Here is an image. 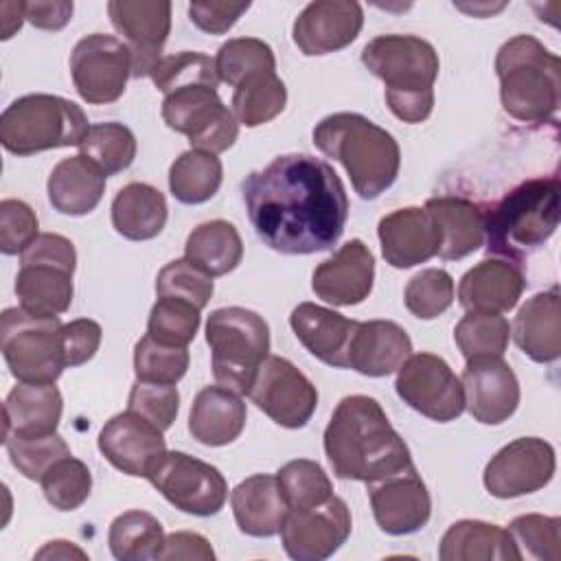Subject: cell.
I'll use <instances>...</instances> for the list:
<instances>
[{
	"mask_svg": "<svg viewBox=\"0 0 561 561\" xmlns=\"http://www.w3.org/2000/svg\"><path fill=\"white\" fill-rule=\"evenodd\" d=\"M241 191L254 232L280 254L331 250L344 232L346 188L335 169L316 156H278L252 171Z\"/></svg>",
	"mask_w": 561,
	"mask_h": 561,
	"instance_id": "obj_1",
	"label": "cell"
},
{
	"mask_svg": "<svg viewBox=\"0 0 561 561\" xmlns=\"http://www.w3.org/2000/svg\"><path fill=\"white\" fill-rule=\"evenodd\" d=\"M324 454L337 478L377 482L412 467L410 449L368 394L344 397L324 430Z\"/></svg>",
	"mask_w": 561,
	"mask_h": 561,
	"instance_id": "obj_2",
	"label": "cell"
},
{
	"mask_svg": "<svg viewBox=\"0 0 561 561\" xmlns=\"http://www.w3.org/2000/svg\"><path fill=\"white\" fill-rule=\"evenodd\" d=\"M311 136L327 158L342 162L362 199L379 197L399 175L401 151L394 136L362 114H329Z\"/></svg>",
	"mask_w": 561,
	"mask_h": 561,
	"instance_id": "obj_3",
	"label": "cell"
},
{
	"mask_svg": "<svg viewBox=\"0 0 561 561\" xmlns=\"http://www.w3.org/2000/svg\"><path fill=\"white\" fill-rule=\"evenodd\" d=\"M362 64L386 83V105L403 123H423L434 110L438 53L416 35H379L362 50Z\"/></svg>",
	"mask_w": 561,
	"mask_h": 561,
	"instance_id": "obj_4",
	"label": "cell"
},
{
	"mask_svg": "<svg viewBox=\"0 0 561 561\" xmlns=\"http://www.w3.org/2000/svg\"><path fill=\"white\" fill-rule=\"evenodd\" d=\"M561 61L533 35H515L495 55L500 101L519 123H546L559 110Z\"/></svg>",
	"mask_w": 561,
	"mask_h": 561,
	"instance_id": "obj_5",
	"label": "cell"
},
{
	"mask_svg": "<svg viewBox=\"0 0 561 561\" xmlns=\"http://www.w3.org/2000/svg\"><path fill=\"white\" fill-rule=\"evenodd\" d=\"M559 226V180L533 178L511 188L484 213L486 250L522 261L541 248Z\"/></svg>",
	"mask_w": 561,
	"mask_h": 561,
	"instance_id": "obj_6",
	"label": "cell"
},
{
	"mask_svg": "<svg viewBox=\"0 0 561 561\" xmlns=\"http://www.w3.org/2000/svg\"><path fill=\"white\" fill-rule=\"evenodd\" d=\"M90 125L83 110L55 94H24L0 116V142L9 153L33 156L46 149L72 147Z\"/></svg>",
	"mask_w": 561,
	"mask_h": 561,
	"instance_id": "obj_7",
	"label": "cell"
},
{
	"mask_svg": "<svg viewBox=\"0 0 561 561\" xmlns=\"http://www.w3.org/2000/svg\"><path fill=\"white\" fill-rule=\"evenodd\" d=\"M206 342L217 383L248 394L270 353V327L263 316L245 307L215 309L206 320Z\"/></svg>",
	"mask_w": 561,
	"mask_h": 561,
	"instance_id": "obj_8",
	"label": "cell"
},
{
	"mask_svg": "<svg viewBox=\"0 0 561 561\" xmlns=\"http://www.w3.org/2000/svg\"><path fill=\"white\" fill-rule=\"evenodd\" d=\"M59 316L9 307L0 316V351L11 375L26 383H55L66 368Z\"/></svg>",
	"mask_w": 561,
	"mask_h": 561,
	"instance_id": "obj_9",
	"label": "cell"
},
{
	"mask_svg": "<svg viewBox=\"0 0 561 561\" xmlns=\"http://www.w3.org/2000/svg\"><path fill=\"white\" fill-rule=\"evenodd\" d=\"M162 118L173 131L188 138L191 149L215 156L230 149L239 136V121L213 85H184L167 92Z\"/></svg>",
	"mask_w": 561,
	"mask_h": 561,
	"instance_id": "obj_10",
	"label": "cell"
},
{
	"mask_svg": "<svg viewBox=\"0 0 561 561\" xmlns=\"http://www.w3.org/2000/svg\"><path fill=\"white\" fill-rule=\"evenodd\" d=\"M147 480L178 511L197 517L219 513L228 497L221 471L184 451H162L149 467Z\"/></svg>",
	"mask_w": 561,
	"mask_h": 561,
	"instance_id": "obj_11",
	"label": "cell"
},
{
	"mask_svg": "<svg viewBox=\"0 0 561 561\" xmlns=\"http://www.w3.org/2000/svg\"><path fill=\"white\" fill-rule=\"evenodd\" d=\"M70 75L79 96L90 105H107L123 96L131 77V53L125 42L105 33L81 37L70 53Z\"/></svg>",
	"mask_w": 561,
	"mask_h": 561,
	"instance_id": "obj_12",
	"label": "cell"
},
{
	"mask_svg": "<svg viewBox=\"0 0 561 561\" xmlns=\"http://www.w3.org/2000/svg\"><path fill=\"white\" fill-rule=\"evenodd\" d=\"M397 394L419 414L447 423L465 412V390L449 364L434 353L410 355L397 370Z\"/></svg>",
	"mask_w": 561,
	"mask_h": 561,
	"instance_id": "obj_13",
	"label": "cell"
},
{
	"mask_svg": "<svg viewBox=\"0 0 561 561\" xmlns=\"http://www.w3.org/2000/svg\"><path fill=\"white\" fill-rule=\"evenodd\" d=\"M252 403L280 427L298 430L318 408L316 386L285 357L267 355L248 390Z\"/></svg>",
	"mask_w": 561,
	"mask_h": 561,
	"instance_id": "obj_14",
	"label": "cell"
},
{
	"mask_svg": "<svg viewBox=\"0 0 561 561\" xmlns=\"http://www.w3.org/2000/svg\"><path fill=\"white\" fill-rule=\"evenodd\" d=\"M353 528L346 502L331 495L322 504L289 508L280 541L285 552L296 561H322L342 548Z\"/></svg>",
	"mask_w": 561,
	"mask_h": 561,
	"instance_id": "obj_15",
	"label": "cell"
},
{
	"mask_svg": "<svg viewBox=\"0 0 561 561\" xmlns=\"http://www.w3.org/2000/svg\"><path fill=\"white\" fill-rule=\"evenodd\" d=\"M554 449L537 436L504 445L484 467V486L493 497L508 500L543 489L554 476Z\"/></svg>",
	"mask_w": 561,
	"mask_h": 561,
	"instance_id": "obj_16",
	"label": "cell"
},
{
	"mask_svg": "<svg viewBox=\"0 0 561 561\" xmlns=\"http://www.w3.org/2000/svg\"><path fill=\"white\" fill-rule=\"evenodd\" d=\"M107 13L131 53V77H149L171 31V2L112 0Z\"/></svg>",
	"mask_w": 561,
	"mask_h": 561,
	"instance_id": "obj_17",
	"label": "cell"
},
{
	"mask_svg": "<svg viewBox=\"0 0 561 561\" xmlns=\"http://www.w3.org/2000/svg\"><path fill=\"white\" fill-rule=\"evenodd\" d=\"M465 408L482 425L508 421L519 405V381L502 357L467 359L462 370Z\"/></svg>",
	"mask_w": 561,
	"mask_h": 561,
	"instance_id": "obj_18",
	"label": "cell"
},
{
	"mask_svg": "<svg viewBox=\"0 0 561 561\" xmlns=\"http://www.w3.org/2000/svg\"><path fill=\"white\" fill-rule=\"evenodd\" d=\"M364 26V11L353 0H316L309 2L291 26L298 50L307 57L329 55L346 48L357 39Z\"/></svg>",
	"mask_w": 561,
	"mask_h": 561,
	"instance_id": "obj_19",
	"label": "cell"
},
{
	"mask_svg": "<svg viewBox=\"0 0 561 561\" xmlns=\"http://www.w3.org/2000/svg\"><path fill=\"white\" fill-rule=\"evenodd\" d=\"M368 486L375 522L386 535H410L427 524L432 500L414 465Z\"/></svg>",
	"mask_w": 561,
	"mask_h": 561,
	"instance_id": "obj_20",
	"label": "cell"
},
{
	"mask_svg": "<svg viewBox=\"0 0 561 561\" xmlns=\"http://www.w3.org/2000/svg\"><path fill=\"white\" fill-rule=\"evenodd\" d=\"M373 280V252L362 239H351L313 270L311 289L333 307H351L368 298Z\"/></svg>",
	"mask_w": 561,
	"mask_h": 561,
	"instance_id": "obj_21",
	"label": "cell"
},
{
	"mask_svg": "<svg viewBox=\"0 0 561 561\" xmlns=\"http://www.w3.org/2000/svg\"><path fill=\"white\" fill-rule=\"evenodd\" d=\"M99 449L118 471L134 478H147L153 460L167 451V443L162 430L125 410L103 425L99 434Z\"/></svg>",
	"mask_w": 561,
	"mask_h": 561,
	"instance_id": "obj_22",
	"label": "cell"
},
{
	"mask_svg": "<svg viewBox=\"0 0 561 561\" xmlns=\"http://www.w3.org/2000/svg\"><path fill=\"white\" fill-rule=\"evenodd\" d=\"M381 254L392 267L405 270L430 261L440 248V228L423 206H405L379 219Z\"/></svg>",
	"mask_w": 561,
	"mask_h": 561,
	"instance_id": "obj_23",
	"label": "cell"
},
{
	"mask_svg": "<svg viewBox=\"0 0 561 561\" xmlns=\"http://www.w3.org/2000/svg\"><path fill=\"white\" fill-rule=\"evenodd\" d=\"M289 324L300 344L320 362L348 368V351L359 327L357 320L344 318L342 313L313 305L300 302L289 316Z\"/></svg>",
	"mask_w": 561,
	"mask_h": 561,
	"instance_id": "obj_24",
	"label": "cell"
},
{
	"mask_svg": "<svg viewBox=\"0 0 561 561\" xmlns=\"http://www.w3.org/2000/svg\"><path fill=\"white\" fill-rule=\"evenodd\" d=\"M526 289L519 267L508 261L484 259L467 270L458 283V302L467 311L504 313L511 311Z\"/></svg>",
	"mask_w": 561,
	"mask_h": 561,
	"instance_id": "obj_25",
	"label": "cell"
},
{
	"mask_svg": "<svg viewBox=\"0 0 561 561\" xmlns=\"http://www.w3.org/2000/svg\"><path fill=\"white\" fill-rule=\"evenodd\" d=\"M232 515L243 535L272 537L289 513L280 482L272 473H254L241 480L230 493Z\"/></svg>",
	"mask_w": 561,
	"mask_h": 561,
	"instance_id": "obj_26",
	"label": "cell"
},
{
	"mask_svg": "<svg viewBox=\"0 0 561 561\" xmlns=\"http://www.w3.org/2000/svg\"><path fill=\"white\" fill-rule=\"evenodd\" d=\"M412 355V340L392 320L359 322L348 351V368L366 377H386Z\"/></svg>",
	"mask_w": 561,
	"mask_h": 561,
	"instance_id": "obj_27",
	"label": "cell"
},
{
	"mask_svg": "<svg viewBox=\"0 0 561 561\" xmlns=\"http://www.w3.org/2000/svg\"><path fill=\"white\" fill-rule=\"evenodd\" d=\"M245 403L239 392L226 386L202 388L188 412L191 436L208 447H221L239 438L245 427Z\"/></svg>",
	"mask_w": 561,
	"mask_h": 561,
	"instance_id": "obj_28",
	"label": "cell"
},
{
	"mask_svg": "<svg viewBox=\"0 0 561 561\" xmlns=\"http://www.w3.org/2000/svg\"><path fill=\"white\" fill-rule=\"evenodd\" d=\"M515 344L537 364L557 362L561 355L559 287L528 298L513 322Z\"/></svg>",
	"mask_w": 561,
	"mask_h": 561,
	"instance_id": "obj_29",
	"label": "cell"
},
{
	"mask_svg": "<svg viewBox=\"0 0 561 561\" xmlns=\"http://www.w3.org/2000/svg\"><path fill=\"white\" fill-rule=\"evenodd\" d=\"M64 410L61 392L55 383L18 381L4 399V436H48L57 432Z\"/></svg>",
	"mask_w": 561,
	"mask_h": 561,
	"instance_id": "obj_30",
	"label": "cell"
},
{
	"mask_svg": "<svg viewBox=\"0 0 561 561\" xmlns=\"http://www.w3.org/2000/svg\"><path fill=\"white\" fill-rule=\"evenodd\" d=\"M105 173L85 156L57 162L48 175V199L61 215L81 217L92 213L105 193Z\"/></svg>",
	"mask_w": 561,
	"mask_h": 561,
	"instance_id": "obj_31",
	"label": "cell"
},
{
	"mask_svg": "<svg viewBox=\"0 0 561 561\" xmlns=\"http://www.w3.org/2000/svg\"><path fill=\"white\" fill-rule=\"evenodd\" d=\"M443 561H519L522 554L511 533L497 524L460 519L440 539Z\"/></svg>",
	"mask_w": 561,
	"mask_h": 561,
	"instance_id": "obj_32",
	"label": "cell"
},
{
	"mask_svg": "<svg viewBox=\"0 0 561 561\" xmlns=\"http://www.w3.org/2000/svg\"><path fill=\"white\" fill-rule=\"evenodd\" d=\"M425 208L432 213L440 228V248L438 256L445 261H458L476 252L484 241V213L478 204L443 195L425 202Z\"/></svg>",
	"mask_w": 561,
	"mask_h": 561,
	"instance_id": "obj_33",
	"label": "cell"
},
{
	"mask_svg": "<svg viewBox=\"0 0 561 561\" xmlns=\"http://www.w3.org/2000/svg\"><path fill=\"white\" fill-rule=\"evenodd\" d=\"M164 195L145 182H129L112 202V226L129 241H149L158 237L167 224Z\"/></svg>",
	"mask_w": 561,
	"mask_h": 561,
	"instance_id": "obj_34",
	"label": "cell"
},
{
	"mask_svg": "<svg viewBox=\"0 0 561 561\" xmlns=\"http://www.w3.org/2000/svg\"><path fill=\"white\" fill-rule=\"evenodd\" d=\"M72 274L55 263H20L15 296L20 307L39 316H59L72 302Z\"/></svg>",
	"mask_w": 561,
	"mask_h": 561,
	"instance_id": "obj_35",
	"label": "cell"
},
{
	"mask_svg": "<svg viewBox=\"0 0 561 561\" xmlns=\"http://www.w3.org/2000/svg\"><path fill=\"white\" fill-rule=\"evenodd\" d=\"M184 259L208 276H224L232 272L243 259L239 230L226 219H213L195 226L186 237Z\"/></svg>",
	"mask_w": 561,
	"mask_h": 561,
	"instance_id": "obj_36",
	"label": "cell"
},
{
	"mask_svg": "<svg viewBox=\"0 0 561 561\" xmlns=\"http://www.w3.org/2000/svg\"><path fill=\"white\" fill-rule=\"evenodd\" d=\"M287 103V88L276 70L248 75L234 85L232 114L245 127H259L276 118Z\"/></svg>",
	"mask_w": 561,
	"mask_h": 561,
	"instance_id": "obj_37",
	"label": "cell"
},
{
	"mask_svg": "<svg viewBox=\"0 0 561 561\" xmlns=\"http://www.w3.org/2000/svg\"><path fill=\"white\" fill-rule=\"evenodd\" d=\"M162 524L147 511H125L110 524L107 543L121 561H147L160 559L164 546Z\"/></svg>",
	"mask_w": 561,
	"mask_h": 561,
	"instance_id": "obj_38",
	"label": "cell"
},
{
	"mask_svg": "<svg viewBox=\"0 0 561 561\" xmlns=\"http://www.w3.org/2000/svg\"><path fill=\"white\" fill-rule=\"evenodd\" d=\"M224 167L215 153L188 149L169 169V188L182 204L208 202L221 186Z\"/></svg>",
	"mask_w": 561,
	"mask_h": 561,
	"instance_id": "obj_39",
	"label": "cell"
},
{
	"mask_svg": "<svg viewBox=\"0 0 561 561\" xmlns=\"http://www.w3.org/2000/svg\"><path fill=\"white\" fill-rule=\"evenodd\" d=\"M81 156L92 160L105 175L125 171L136 158V136L123 123H96L79 142Z\"/></svg>",
	"mask_w": 561,
	"mask_h": 561,
	"instance_id": "obj_40",
	"label": "cell"
},
{
	"mask_svg": "<svg viewBox=\"0 0 561 561\" xmlns=\"http://www.w3.org/2000/svg\"><path fill=\"white\" fill-rule=\"evenodd\" d=\"M511 337V324L502 313L467 311L454 329V340L465 359L502 357Z\"/></svg>",
	"mask_w": 561,
	"mask_h": 561,
	"instance_id": "obj_41",
	"label": "cell"
},
{
	"mask_svg": "<svg viewBox=\"0 0 561 561\" xmlns=\"http://www.w3.org/2000/svg\"><path fill=\"white\" fill-rule=\"evenodd\" d=\"M199 311L202 309L186 300L158 296L149 311L147 335L167 346H188L199 329Z\"/></svg>",
	"mask_w": 561,
	"mask_h": 561,
	"instance_id": "obj_42",
	"label": "cell"
},
{
	"mask_svg": "<svg viewBox=\"0 0 561 561\" xmlns=\"http://www.w3.org/2000/svg\"><path fill=\"white\" fill-rule=\"evenodd\" d=\"M149 77L162 94H167L175 88H184V85L217 88V83H219L215 59L204 53H197V50L162 55V59L153 66Z\"/></svg>",
	"mask_w": 561,
	"mask_h": 561,
	"instance_id": "obj_43",
	"label": "cell"
},
{
	"mask_svg": "<svg viewBox=\"0 0 561 561\" xmlns=\"http://www.w3.org/2000/svg\"><path fill=\"white\" fill-rule=\"evenodd\" d=\"M219 81L237 85L248 75L261 70H276V57L270 44L256 37H234L219 46L215 57Z\"/></svg>",
	"mask_w": 561,
	"mask_h": 561,
	"instance_id": "obj_44",
	"label": "cell"
},
{
	"mask_svg": "<svg viewBox=\"0 0 561 561\" xmlns=\"http://www.w3.org/2000/svg\"><path fill=\"white\" fill-rule=\"evenodd\" d=\"M188 348L167 346L149 335H142L134 348V373L138 381L178 383L188 370Z\"/></svg>",
	"mask_w": 561,
	"mask_h": 561,
	"instance_id": "obj_45",
	"label": "cell"
},
{
	"mask_svg": "<svg viewBox=\"0 0 561 561\" xmlns=\"http://www.w3.org/2000/svg\"><path fill=\"white\" fill-rule=\"evenodd\" d=\"M44 497L57 511H77L92 491V476L85 462L66 456L55 462L39 480Z\"/></svg>",
	"mask_w": 561,
	"mask_h": 561,
	"instance_id": "obj_46",
	"label": "cell"
},
{
	"mask_svg": "<svg viewBox=\"0 0 561 561\" xmlns=\"http://www.w3.org/2000/svg\"><path fill=\"white\" fill-rule=\"evenodd\" d=\"M276 478L280 482L289 508L316 506L333 495L331 480L316 460H289L278 469Z\"/></svg>",
	"mask_w": 561,
	"mask_h": 561,
	"instance_id": "obj_47",
	"label": "cell"
},
{
	"mask_svg": "<svg viewBox=\"0 0 561 561\" xmlns=\"http://www.w3.org/2000/svg\"><path fill=\"white\" fill-rule=\"evenodd\" d=\"M4 447L9 451L11 465L28 480L39 482L44 478V473L70 454V447L66 445V440L55 432L48 436H33V438H24V436H4Z\"/></svg>",
	"mask_w": 561,
	"mask_h": 561,
	"instance_id": "obj_48",
	"label": "cell"
},
{
	"mask_svg": "<svg viewBox=\"0 0 561 561\" xmlns=\"http://www.w3.org/2000/svg\"><path fill=\"white\" fill-rule=\"evenodd\" d=\"M524 559L559 561L561 559V519L539 513H526L515 517L506 528Z\"/></svg>",
	"mask_w": 561,
	"mask_h": 561,
	"instance_id": "obj_49",
	"label": "cell"
},
{
	"mask_svg": "<svg viewBox=\"0 0 561 561\" xmlns=\"http://www.w3.org/2000/svg\"><path fill=\"white\" fill-rule=\"evenodd\" d=\"M403 300L412 316L421 320H434L454 302V278L440 267L421 270L405 285Z\"/></svg>",
	"mask_w": 561,
	"mask_h": 561,
	"instance_id": "obj_50",
	"label": "cell"
},
{
	"mask_svg": "<svg viewBox=\"0 0 561 561\" xmlns=\"http://www.w3.org/2000/svg\"><path fill=\"white\" fill-rule=\"evenodd\" d=\"M213 291H215L213 276L202 272L188 259H175L167 263L156 278L158 296L180 298L195 305L197 309H204L208 305V300L213 298Z\"/></svg>",
	"mask_w": 561,
	"mask_h": 561,
	"instance_id": "obj_51",
	"label": "cell"
},
{
	"mask_svg": "<svg viewBox=\"0 0 561 561\" xmlns=\"http://www.w3.org/2000/svg\"><path fill=\"white\" fill-rule=\"evenodd\" d=\"M127 410L167 432L178 416L180 392L173 383H151L136 379L127 399Z\"/></svg>",
	"mask_w": 561,
	"mask_h": 561,
	"instance_id": "obj_52",
	"label": "cell"
},
{
	"mask_svg": "<svg viewBox=\"0 0 561 561\" xmlns=\"http://www.w3.org/2000/svg\"><path fill=\"white\" fill-rule=\"evenodd\" d=\"M37 215L22 199L0 202V250L4 254H22L37 237Z\"/></svg>",
	"mask_w": 561,
	"mask_h": 561,
	"instance_id": "obj_53",
	"label": "cell"
},
{
	"mask_svg": "<svg viewBox=\"0 0 561 561\" xmlns=\"http://www.w3.org/2000/svg\"><path fill=\"white\" fill-rule=\"evenodd\" d=\"M101 324L90 318H77L61 327V351L66 368L81 366L94 357L101 346Z\"/></svg>",
	"mask_w": 561,
	"mask_h": 561,
	"instance_id": "obj_54",
	"label": "cell"
},
{
	"mask_svg": "<svg viewBox=\"0 0 561 561\" xmlns=\"http://www.w3.org/2000/svg\"><path fill=\"white\" fill-rule=\"evenodd\" d=\"M248 9H250V2L204 0V2L188 4V18L199 31L210 35H221L230 31Z\"/></svg>",
	"mask_w": 561,
	"mask_h": 561,
	"instance_id": "obj_55",
	"label": "cell"
},
{
	"mask_svg": "<svg viewBox=\"0 0 561 561\" xmlns=\"http://www.w3.org/2000/svg\"><path fill=\"white\" fill-rule=\"evenodd\" d=\"M55 263L61 265L70 272H75L77 265V252L70 239H66L64 234H55V232H42L37 234L28 248L20 254V263Z\"/></svg>",
	"mask_w": 561,
	"mask_h": 561,
	"instance_id": "obj_56",
	"label": "cell"
},
{
	"mask_svg": "<svg viewBox=\"0 0 561 561\" xmlns=\"http://www.w3.org/2000/svg\"><path fill=\"white\" fill-rule=\"evenodd\" d=\"M160 559H197V561H213L215 550L206 537L191 530H178L167 535Z\"/></svg>",
	"mask_w": 561,
	"mask_h": 561,
	"instance_id": "obj_57",
	"label": "cell"
},
{
	"mask_svg": "<svg viewBox=\"0 0 561 561\" xmlns=\"http://www.w3.org/2000/svg\"><path fill=\"white\" fill-rule=\"evenodd\" d=\"M24 4V20L31 22L35 28L44 31H59L72 18V2L68 0H31Z\"/></svg>",
	"mask_w": 561,
	"mask_h": 561,
	"instance_id": "obj_58",
	"label": "cell"
},
{
	"mask_svg": "<svg viewBox=\"0 0 561 561\" xmlns=\"http://www.w3.org/2000/svg\"><path fill=\"white\" fill-rule=\"evenodd\" d=\"M35 557H37V559H68V557L85 559L88 554H85L81 548H77L75 543H70V541L57 539V541H48Z\"/></svg>",
	"mask_w": 561,
	"mask_h": 561,
	"instance_id": "obj_59",
	"label": "cell"
}]
</instances>
